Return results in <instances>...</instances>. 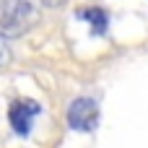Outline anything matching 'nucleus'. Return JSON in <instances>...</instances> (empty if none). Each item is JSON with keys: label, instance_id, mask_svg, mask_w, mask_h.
<instances>
[{"label": "nucleus", "instance_id": "f257e3e1", "mask_svg": "<svg viewBox=\"0 0 148 148\" xmlns=\"http://www.w3.org/2000/svg\"><path fill=\"white\" fill-rule=\"evenodd\" d=\"M34 3L31 0H0V36L16 39L29 31L34 23Z\"/></svg>", "mask_w": 148, "mask_h": 148}, {"label": "nucleus", "instance_id": "f03ea898", "mask_svg": "<svg viewBox=\"0 0 148 148\" xmlns=\"http://www.w3.org/2000/svg\"><path fill=\"white\" fill-rule=\"evenodd\" d=\"M99 125V104L91 96H78L68 107V127L78 133H91Z\"/></svg>", "mask_w": 148, "mask_h": 148}, {"label": "nucleus", "instance_id": "39448f33", "mask_svg": "<svg viewBox=\"0 0 148 148\" xmlns=\"http://www.w3.org/2000/svg\"><path fill=\"white\" fill-rule=\"evenodd\" d=\"M10 62V49H8V42L0 36V65H8Z\"/></svg>", "mask_w": 148, "mask_h": 148}, {"label": "nucleus", "instance_id": "20e7f679", "mask_svg": "<svg viewBox=\"0 0 148 148\" xmlns=\"http://www.w3.org/2000/svg\"><path fill=\"white\" fill-rule=\"evenodd\" d=\"M78 16L83 18V21H88L91 23V29H94V34H107V26H109V16H107V10H101V8H83V10H78Z\"/></svg>", "mask_w": 148, "mask_h": 148}, {"label": "nucleus", "instance_id": "423d86ee", "mask_svg": "<svg viewBox=\"0 0 148 148\" xmlns=\"http://www.w3.org/2000/svg\"><path fill=\"white\" fill-rule=\"evenodd\" d=\"M42 5H47V8H60V5H65V0H42Z\"/></svg>", "mask_w": 148, "mask_h": 148}, {"label": "nucleus", "instance_id": "7ed1b4c3", "mask_svg": "<svg viewBox=\"0 0 148 148\" xmlns=\"http://www.w3.org/2000/svg\"><path fill=\"white\" fill-rule=\"evenodd\" d=\"M39 112H42V107L36 101H31V99H16L10 104V109H8V122H10V127L18 135H29Z\"/></svg>", "mask_w": 148, "mask_h": 148}]
</instances>
